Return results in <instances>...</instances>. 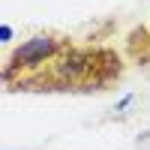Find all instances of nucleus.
<instances>
[{
	"instance_id": "nucleus-3",
	"label": "nucleus",
	"mask_w": 150,
	"mask_h": 150,
	"mask_svg": "<svg viewBox=\"0 0 150 150\" xmlns=\"http://www.w3.org/2000/svg\"><path fill=\"white\" fill-rule=\"evenodd\" d=\"M123 57L126 63L135 66H150V24H138L126 33L123 39Z\"/></svg>"
},
{
	"instance_id": "nucleus-4",
	"label": "nucleus",
	"mask_w": 150,
	"mask_h": 150,
	"mask_svg": "<svg viewBox=\"0 0 150 150\" xmlns=\"http://www.w3.org/2000/svg\"><path fill=\"white\" fill-rule=\"evenodd\" d=\"M12 39V27H9V24H3V42H9Z\"/></svg>"
},
{
	"instance_id": "nucleus-2",
	"label": "nucleus",
	"mask_w": 150,
	"mask_h": 150,
	"mask_svg": "<svg viewBox=\"0 0 150 150\" xmlns=\"http://www.w3.org/2000/svg\"><path fill=\"white\" fill-rule=\"evenodd\" d=\"M72 45H75V39L69 33H63V30H39V33L27 36L24 42H18L15 48H12V51L6 54V60H3V72H0L3 87L9 90V87L18 84L21 78L45 69L63 51H69Z\"/></svg>"
},
{
	"instance_id": "nucleus-1",
	"label": "nucleus",
	"mask_w": 150,
	"mask_h": 150,
	"mask_svg": "<svg viewBox=\"0 0 150 150\" xmlns=\"http://www.w3.org/2000/svg\"><path fill=\"white\" fill-rule=\"evenodd\" d=\"M126 72L123 51L96 42H75L45 69L21 78L6 93H102Z\"/></svg>"
}]
</instances>
